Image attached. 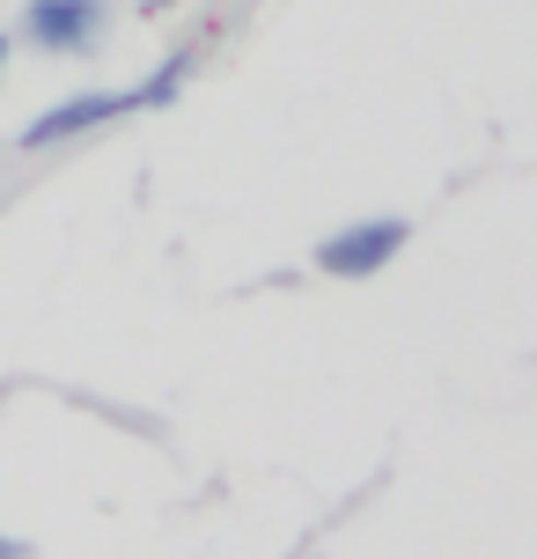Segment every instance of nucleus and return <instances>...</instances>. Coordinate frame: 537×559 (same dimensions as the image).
<instances>
[{
  "instance_id": "obj_5",
  "label": "nucleus",
  "mask_w": 537,
  "mask_h": 559,
  "mask_svg": "<svg viewBox=\"0 0 537 559\" xmlns=\"http://www.w3.org/2000/svg\"><path fill=\"white\" fill-rule=\"evenodd\" d=\"M0 559H29V545L23 537H0Z\"/></svg>"
},
{
  "instance_id": "obj_3",
  "label": "nucleus",
  "mask_w": 537,
  "mask_h": 559,
  "mask_svg": "<svg viewBox=\"0 0 537 559\" xmlns=\"http://www.w3.org/2000/svg\"><path fill=\"white\" fill-rule=\"evenodd\" d=\"M104 23H111L104 0H29L23 8V37L52 59L96 52V45H104Z\"/></svg>"
},
{
  "instance_id": "obj_1",
  "label": "nucleus",
  "mask_w": 537,
  "mask_h": 559,
  "mask_svg": "<svg viewBox=\"0 0 537 559\" xmlns=\"http://www.w3.org/2000/svg\"><path fill=\"white\" fill-rule=\"evenodd\" d=\"M405 243H413V222H405V214H361V222L332 228V236L317 243V273H332V280H375L397 251H405Z\"/></svg>"
},
{
  "instance_id": "obj_2",
  "label": "nucleus",
  "mask_w": 537,
  "mask_h": 559,
  "mask_svg": "<svg viewBox=\"0 0 537 559\" xmlns=\"http://www.w3.org/2000/svg\"><path fill=\"white\" fill-rule=\"evenodd\" d=\"M133 111H141L133 88H74V96H59L52 111L29 118L23 147L45 155V147H67V140H82V133H104V126H118V118H133Z\"/></svg>"
},
{
  "instance_id": "obj_4",
  "label": "nucleus",
  "mask_w": 537,
  "mask_h": 559,
  "mask_svg": "<svg viewBox=\"0 0 537 559\" xmlns=\"http://www.w3.org/2000/svg\"><path fill=\"white\" fill-rule=\"evenodd\" d=\"M192 67H199L192 52H170V59H163V67H155V74H147L141 88H133V104H141V111H163V104H177V88L192 82Z\"/></svg>"
},
{
  "instance_id": "obj_6",
  "label": "nucleus",
  "mask_w": 537,
  "mask_h": 559,
  "mask_svg": "<svg viewBox=\"0 0 537 559\" xmlns=\"http://www.w3.org/2000/svg\"><path fill=\"white\" fill-rule=\"evenodd\" d=\"M0 67H8V29H0Z\"/></svg>"
}]
</instances>
